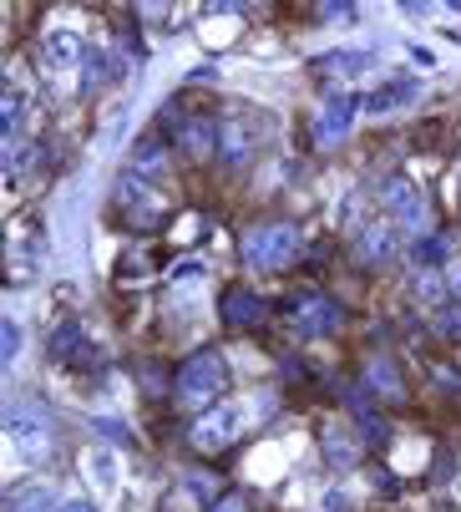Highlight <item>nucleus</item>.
I'll list each match as a JSON object with an SVG mask.
<instances>
[{
    "instance_id": "b1692460",
    "label": "nucleus",
    "mask_w": 461,
    "mask_h": 512,
    "mask_svg": "<svg viewBox=\"0 0 461 512\" xmlns=\"http://www.w3.org/2000/svg\"><path fill=\"white\" fill-rule=\"evenodd\" d=\"M31 148H36V142H26V137H6V178H21L26 173Z\"/></svg>"
},
{
    "instance_id": "473e14b6",
    "label": "nucleus",
    "mask_w": 461,
    "mask_h": 512,
    "mask_svg": "<svg viewBox=\"0 0 461 512\" xmlns=\"http://www.w3.org/2000/svg\"><path fill=\"white\" fill-rule=\"evenodd\" d=\"M61 512H97V507H92V502H87V497H82V502H66V507H61Z\"/></svg>"
},
{
    "instance_id": "6e6552de",
    "label": "nucleus",
    "mask_w": 461,
    "mask_h": 512,
    "mask_svg": "<svg viewBox=\"0 0 461 512\" xmlns=\"http://www.w3.org/2000/svg\"><path fill=\"white\" fill-rule=\"evenodd\" d=\"M218 310H223V325H228V330H254V325H264V315H269V305L254 295V289H244V284H228L223 300H218Z\"/></svg>"
},
{
    "instance_id": "39448f33",
    "label": "nucleus",
    "mask_w": 461,
    "mask_h": 512,
    "mask_svg": "<svg viewBox=\"0 0 461 512\" xmlns=\"http://www.w3.org/2000/svg\"><path fill=\"white\" fill-rule=\"evenodd\" d=\"M239 426H244V416H239L234 406H213V411H203V416L188 426V442H193L198 452H223V447L239 436Z\"/></svg>"
},
{
    "instance_id": "72a5a7b5",
    "label": "nucleus",
    "mask_w": 461,
    "mask_h": 512,
    "mask_svg": "<svg viewBox=\"0 0 461 512\" xmlns=\"http://www.w3.org/2000/svg\"><path fill=\"white\" fill-rule=\"evenodd\" d=\"M325 512H345V497L335 492V497H325Z\"/></svg>"
},
{
    "instance_id": "4468645a",
    "label": "nucleus",
    "mask_w": 461,
    "mask_h": 512,
    "mask_svg": "<svg viewBox=\"0 0 461 512\" xmlns=\"http://www.w3.org/2000/svg\"><path fill=\"white\" fill-rule=\"evenodd\" d=\"M345 406L355 411V421H360V436H365V442H375V447H386L391 442V421L386 416H380L355 386H345Z\"/></svg>"
},
{
    "instance_id": "c756f323",
    "label": "nucleus",
    "mask_w": 461,
    "mask_h": 512,
    "mask_svg": "<svg viewBox=\"0 0 461 512\" xmlns=\"http://www.w3.org/2000/svg\"><path fill=\"white\" fill-rule=\"evenodd\" d=\"M97 431H107L112 442H132V431H127V426H117V421H97Z\"/></svg>"
},
{
    "instance_id": "f257e3e1",
    "label": "nucleus",
    "mask_w": 461,
    "mask_h": 512,
    "mask_svg": "<svg viewBox=\"0 0 461 512\" xmlns=\"http://www.w3.org/2000/svg\"><path fill=\"white\" fill-rule=\"evenodd\" d=\"M228 391V365L218 350H198L178 365V376H173V396L193 411H213L218 396Z\"/></svg>"
},
{
    "instance_id": "412c9836",
    "label": "nucleus",
    "mask_w": 461,
    "mask_h": 512,
    "mask_svg": "<svg viewBox=\"0 0 461 512\" xmlns=\"http://www.w3.org/2000/svg\"><path fill=\"white\" fill-rule=\"evenodd\" d=\"M315 66L325 71V77H330V71H335V77H355V71L370 66V51H325Z\"/></svg>"
},
{
    "instance_id": "7ed1b4c3",
    "label": "nucleus",
    "mask_w": 461,
    "mask_h": 512,
    "mask_svg": "<svg viewBox=\"0 0 461 512\" xmlns=\"http://www.w3.org/2000/svg\"><path fill=\"white\" fill-rule=\"evenodd\" d=\"M6 436H11V447L26 462H41L51 452V421H46V411H36L26 401H11L6 406Z\"/></svg>"
},
{
    "instance_id": "9b49d317",
    "label": "nucleus",
    "mask_w": 461,
    "mask_h": 512,
    "mask_svg": "<svg viewBox=\"0 0 461 512\" xmlns=\"http://www.w3.org/2000/svg\"><path fill=\"white\" fill-rule=\"evenodd\" d=\"M173 142H178V153H183V158L203 163L208 153H218V127H213L208 117H188V122L173 132Z\"/></svg>"
},
{
    "instance_id": "aec40b11",
    "label": "nucleus",
    "mask_w": 461,
    "mask_h": 512,
    "mask_svg": "<svg viewBox=\"0 0 461 512\" xmlns=\"http://www.w3.org/2000/svg\"><path fill=\"white\" fill-rule=\"evenodd\" d=\"M6 512H61L56 507V497H51V487H16L11 497H6Z\"/></svg>"
},
{
    "instance_id": "bb28decb",
    "label": "nucleus",
    "mask_w": 461,
    "mask_h": 512,
    "mask_svg": "<svg viewBox=\"0 0 461 512\" xmlns=\"http://www.w3.org/2000/svg\"><path fill=\"white\" fill-rule=\"evenodd\" d=\"M431 320H436L441 335H461V300H441V305L431 310Z\"/></svg>"
},
{
    "instance_id": "6ab92c4d",
    "label": "nucleus",
    "mask_w": 461,
    "mask_h": 512,
    "mask_svg": "<svg viewBox=\"0 0 461 512\" xmlns=\"http://www.w3.org/2000/svg\"><path fill=\"white\" fill-rule=\"evenodd\" d=\"M411 259H416L421 269H446V264H451V239H446V234H421V239L411 244Z\"/></svg>"
},
{
    "instance_id": "a211bd4d",
    "label": "nucleus",
    "mask_w": 461,
    "mask_h": 512,
    "mask_svg": "<svg viewBox=\"0 0 461 512\" xmlns=\"http://www.w3.org/2000/svg\"><path fill=\"white\" fill-rule=\"evenodd\" d=\"M325 457H330V467H340V472H350L355 462H360V447H355V436H350V426H325Z\"/></svg>"
},
{
    "instance_id": "2eb2a0df",
    "label": "nucleus",
    "mask_w": 461,
    "mask_h": 512,
    "mask_svg": "<svg viewBox=\"0 0 461 512\" xmlns=\"http://www.w3.org/2000/svg\"><path fill=\"white\" fill-rule=\"evenodd\" d=\"M122 71H127V66H122L117 56H107V51H92V46H87V56H82V92H97V87L117 82Z\"/></svg>"
},
{
    "instance_id": "9d476101",
    "label": "nucleus",
    "mask_w": 461,
    "mask_h": 512,
    "mask_svg": "<svg viewBox=\"0 0 461 512\" xmlns=\"http://www.w3.org/2000/svg\"><path fill=\"white\" fill-rule=\"evenodd\" d=\"M396 254H401V244H396V229L391 224H360L355 229V259L360 264L375 269V264H391Z\"/></svg>"
},
{
    "instance_id": "a878e982",
    "label": "nucleus",
    "mask_w": 461,
    "mask_h": 512,
    "mask_svg": "<svg viewBox=\"0 0 461 512\" xmlns=\"http://www.w3.org/2000/svg\"><path fill=\"white\" fill-rule=\"evenodd\" d=\"M92 482H97L102 492L117 487V457H112V452H92Z\"/></svg>"
},
{
    "instance_id": "20e7f679",
    "label": "nucleus",
    "mask_w": 461,
    "mask_h": 512,
    "mask_svg": "<svg viewBox=\"0 0 461 512\" xmlns=\"http://www.w3.org/2000/svg\"><path fill=\"white\" fill-rule=\"evenodd\" d=\"M380 203L391 208V218H396V229H406V234H426V224H431V208H426V193L411 183V178H386V188H380Z\"/></svg>"
},
{
    "instance_id": "c85d7f7f",
    "label": "nucleus",
    "mask_w": 461,
    "mask_h": 512,
    "mask_svg": "<svg viewBox=\"0 0 461 512\" xmlns=\"http://www.w3.org/2000/svg\"><path fill=\"white\" fill-rule=\"evenodd\" d=\"M320 21H355V6H340V0L335 6H320Z\"/></svg>"
},
{
    "instance_id": "ddd939ff",
    "label": "nucleus",
    "mask_w": 461,
    "mask_h": 512,
    "mask_svg": "<svg viewBox=\"0 0 461 512\" xmlns=\"http://www.w3.org/2000/svg\"><path fill=\"white\" fill-rule=\"evenodd\" d=\"M127 173H132V178H163V173H168V148H163L152 132L137 137L132 153H127Z\"/></svg>"
},
{
    "instance_id": "5701e85b",
    "label": "nucleus",
    "mask_w": 461,
    "mask_h": 512,
    "mask_svg": "<svg viewBox=\"0 0 461 512\" xmlns=\"http://www.w3.org/2000/svg\"><path fill=\"white\" fill-rule=\"evenodd\" d=\"M46 350H51V360H71L76 350H82V325H76V320L56 325V330H51V340H46Z\"/></svg>"
},
{
    "instance_id": "0eeeda50",
    "label": "nucleus",
    "mask_w": 461,
    "mask_h": 512,
    "mask_svg": "<svg viewBox=\"0 0 461 512\" xmlns=\"http://www.w3.org/2000/svg\"><path fill=\"white\" fill-rule=\"evenodd\" d=\"M355 97H345V92H330L325 102H320V112H315V142L320 148H335V142H345L350 137V122H355Z\"/></svg>"
},
{
    "instance_id": "7c9ffc66",
    "label": "nucleus",
    "mask_w": 461,
    "mask_h": 512,
    "mask_svg": "<svg viewBox=\"0 0 461 512\" xmlns=\"http://www.w3.org/2000/svg\"><path fill=\"white\" fill-rule=\"evenodd\" d=\"M208 512H244V497H234V492H228V497H218Z\"/></svg>"
},
{
    "instance_id": "4be33fe9",
    "label": "nucleus",
    "mask_w": 461,
    "mask_h": 512,
    "mask_svg": "<svg viewBox=\"0 0 461 512\" xmlns=\"http://www.w3.org/2000/svg\"><path fill=\"white\" fill-rule=\"evenodd\" d=\"M82 56H87V46L76 41V36H66V31H56V36L46 41V61H51V66H82Z\"/></svg>"
},
{
    "instance_id": "cd10ccee",
    "label": "nucleus",
    "mask_w": 461,
    "mask_h": 512,
    "mask_svg": "<svg viewBox=\"0 0 461 512\" xmlns=\"http://www.w3.org/2000/svg\"><path fill=\"white\" fill-rule=\"evenodd\" d=\"M16 355H21V325L16 320H0V360L16 365Z\"/></svg>"
},
{
    "instance_id": "f3484780",
    "label": "nucleus",
    "mask_w": 461,
    "mask_h": 512,
    "mask_svg": "<svg viewBox=\"0 0 461 512\" xmlns=\"http://www.w3.org/2000/svg\"><path fill=\"white\" fill-rule=\"evenodd\" d=\"M416 97H421L416 82H386V87H375L360 107H365V112H396V107H411Z\"/></svg>"
},
{
    "instance_id": "f03ea898",
    "label": "nucleus",
    "mask_w": 461,
    "mask_h": 512,
    "mask_svg": "<svg viewBox=\"0 0 461 512\" xmlns=\"http://www.w3.org/2000/svg\"><path fill=\"white\" fill-rule=\"evenodd\" d=\"M299 254V229L294 224H259L244 234V259L259 274H279L289 269V259Z\"/></svg>"
},
{
    "instance_id": "423d86ee",
    "label": "nucleus",
    "mask_w": 461,
    "mask_h": 512,
    "mask_svg": "<svg viewBox=\"0 0 461 512\" xmlns=\"http://www.w3.org/2000/svg\"><path fill=\"white\" fill-rule=\"evenodd\" d=\"M284 310H294V330H299V335H335V330L345 325V310H340V300H330V295H304V300H294V305H284Z\"/></svg>"
},
{
    "instance_id": "1a4fd4ad",
    "label": "nucleus",
    "mask_w": 461,
    "mask_h": 512,
    "mask_svg": "<svg viewBox=\"0 0 461 512\" xmlns=\"http://www.w3.org/2000/svg\"><path fill=\"white\" fill-rule=\"evenodd\" d=\"M365 391H370L375 401H386V406H401V401H406V381H401V371H396L391 355H370V360H365Z\"/></svg>"
},
{
    "instance_id": "2f4dec72",
    "label": "nucleus",
    "mask_w": 461,
    "mask_h": 512,
    "mask_svg": "<svg viewBox=\"0 0 461 512\" xmlns=\"http://www.w3.org/2000/svg\"><path fill=\"white\" fill-rule=\"evenodd\" d=\"M446 284H451V300H461V264H446Z\"/></svg>"
},
{
    "instance_id": "dca6fc26",
    "label": "nucleus",
    "mask_w": 461,
    "mask_h": 512,
    "mask_svg": "<svg viewBox=\"0 0 461 512\" xmlns=\"http://www.w3.org/2000/svg\"><path fill=\"white\" fill-rule=\"evenodd\" d=\"M411 300L436 310L441 300H451V284H446V269H416L411 274Z\"/></svg>"
},
{
    "instance_id": "393cba45",
    "label": "nucleus",
    "mask_w": 461,
    "mask_h": 512,
    "mask_svg": "<svg viewBox=\"0 0 461 512\" xmlns=\"http://www.w3.org/2000/svg\"><path fill=\"white\" fill-rule=\"evenodd\" d=\"M21 117H26V92H6V102H0V127H6L11 137H16V127H21Z\"/></svg>"
},
{
    "instance_id": "f8f14e48",
    "label": "nucleus",
    "mask_w": 461,
    "mask_h": 512,
    "mask_svg": "<svg viewBox=\"0 0 461 512\" xmlns=\"http://www.w3.org/2000/svg\"><path fill=\"white\" fill-rule=\"evenodd\" d=\"M218 158H223L228 168H244V163L254 158V132L244 127V117H228V122L218 127Z\"/></svg>"
}]
</instances>
